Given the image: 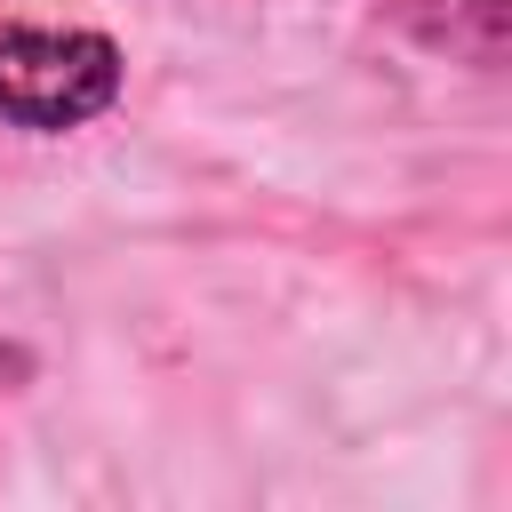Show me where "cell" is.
Segmentation results:
<instances>
[{
	"instance_id": "cell-1",
	"label": "cell",
	"mask_w": 512,
	"mask_h": 512,
	"mask_svg": "<svg viewBox=\"0 0 512 512\" xmlns=\"http://www.w3.org/2000/svg\"><path fill=\"white\" fill-rule=\"evenodd\" d=\"M120 72L128 64H120L112 32L0 16V120L24 128V136L88 128L96 112L120 104Z\"/></svg>"
}]
</instances>
